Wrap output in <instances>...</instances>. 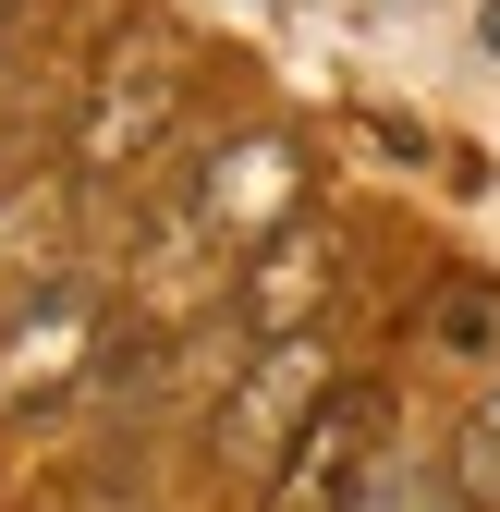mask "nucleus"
Returning <instances> with one entry per match:
<instances>
[{
	"mask_svg": "<svg viewBox=\"0 0 500 512\" xmlns=\"http://www.w3.org/2000/svg\"><path fill=\"white\" fill-rule=\"evenodd\" d=\"M330 403V378H318V342H257V354H244V378H232V391H220V415H208V439H220V464L232 476H281V452H293V439H305V415H318Z\"/></svg>",
	"mask_w": 500,
	"mask_h": 512,
	"instance_id": "1",
	"label": "nucleus"
},
{
	"mask_svg": "<svg viewBox=\"0 0 500 512\" xmlns=\"http://www.w3.org/2000/svg\"><path fill=\"white\" fill-rule=\"evenodd\" d=\"M379 439H391V391H379V378H342V391L305 415V439L281 452L269 512H354V500H366V476L391 464Z\"/></svg>",
	"mask_w": 500,
	"mask_h": 512,
	"instance_id": "2",
	"label": "nucleus"
},
{
	"mask_svg": "<svg viewBox=\"0 0 500 512\" xmlns=\"http://www.w3.org/2000/svg\"><path fill=\"white\" fill-rule=\"evenodd\" d=\"M171 110H183V49H171V37L110 49V61H98V98H86V122H74V171H98V183H110V171L159 159Z\"/></svg>",
	"mask_w": 500,
	"mask_h": 512,
	"instance_id": "3",
	"label": "nucleus"
},
{
	"mask_svg": "<svg viewBox=\"0 0 500 512\" xmlns=\"http://www.w3.org/2000/svg\"><path fill=\"white\" fill-rule=\"evenodd\" d=\"M318 293H330V256L305 244V232H269V269L244 281V330H257V342H293V317L318 305Z\"/></svg>",
	"mask_w": 500,
	"mask_h": 512,
	"instance_id": "4",
	"label": "nucleus"
},
{
	"mask_svg": "<svg viewBox=\"0 0 500 512\" xmlns=\"http://www.w3.org/2000/svg\"><path fill=\"white\" fill-rule=\"evenodd\" d=\"M74 342H86V305H74V293H49V305L25 317V330H13V366H0V403H25L37 378H61V366H74Z\"/></svg>",
	"mask_w": 500,
	"mask_h": 512,
	"instance_id": "5",
	"label": "nucleus"
},
{
	"mask_svg": "<svg viewBox=\"0 0 500 512\" xmlns=\"http://www.w3.org/2000/svg\"><path fill=\"white\" fill-rule=\"evenodd\" d=\"M452 500H464V512H476V500H500V403H488V415L464 427V464H452Z\"/></svg>",
	"mask_w": 500,
	"mask_h": 512,
	"instance_id": "6",
	"label": "nucleus"
},
{
	"mask_svg": "<svg viewBox=\"0 0 500 512\" xmlns=\"http://www.w3.org/2000/svg\"><path fill=\"white\" fill-rule=\"evenodd\" d=\"M440 330H452L464 354H488V342H500V293H488V281H452V293H440Z\"/></svg>",
	"mask_w": 500,
	"mask_h": 512,
	"instance_id": "7",
	"label": "nucleus"
},
{
	"mask_svg": "<svg viewBox=\"0 0 500 512\" xmlns=\"http://www.w3.org/2000/svg\"><path fill=\"white\" fill-rule=\"evenodd\" d=\"M488 49H500V0H488Z\"/></svg>",
	"mask_w": 500,
	"mask_h": 512,
	"instance_id": "8",
	"label": "nucleus"
},
{
	"mask_svg": "<svg viewBox=\"0 0 500 512\" xmlns=\"http://www.w3.org/2000/svg\"><path fill=\"white\" fill-rule=\"evenodd\" d=\"M0 37H13V0H0Z\"/></svg>",
	"mask_w": 500,
	"mask_h": 512,
	"instance_id": "9",
	"label": "nucleus"
}]
</instances>
